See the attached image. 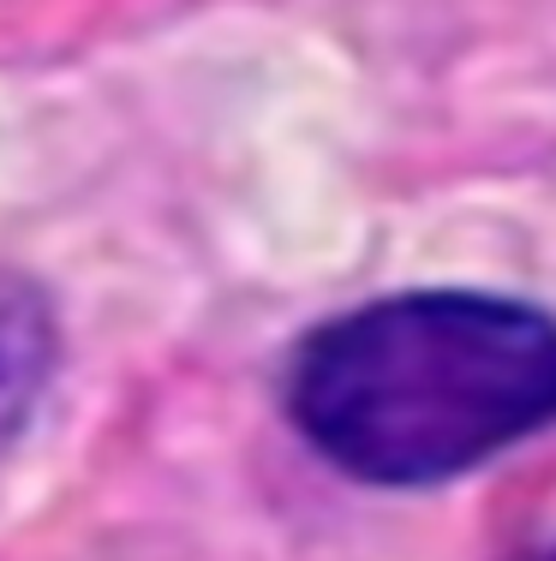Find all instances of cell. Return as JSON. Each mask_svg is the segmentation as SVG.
I'll use <instances>...</instances> for the list:
<instances>
[{"mask_svg": "<svg viewBox=\"0 0 556 561\" xmlns=\"http://www.w3.org/2000/svg\"><path fill=\"white\" fill-rule=\"evenodd\" d=\"M545 561H556V550H551V556H545Z\"/></svg>", "mask_w": 556, "mask_h": 561, "instance_id": "3", "label": "cell"}, {"mask_svg": "<svg viewBox=\"0 0 556 561\" xmlns=\"http://www.w3.org/2000/svg\"><path fill=\"white\" fill-rule=\"evenodd\" d=\"M55 377V317L24 280L0 275V448L31 424Z\"/></svg>", "mask_w": 556, "mask_h": 561, "instance_id": "2", "label": "cell"}, {"mask_svg": "<svg viewBox=\"0 0 556 561\" xmlns=\"http://www.w3.org/2000/svg\"><path fill=\"white\" fill-rule=\"evenodd\" d=\"M287 412L365 484H443L556 424V317L485 293H401L294 353Z\"/></svg>", "mask_w": 556, "mask_h": 561, "instance_id": "1", "label": "cell"}]
</instances>
